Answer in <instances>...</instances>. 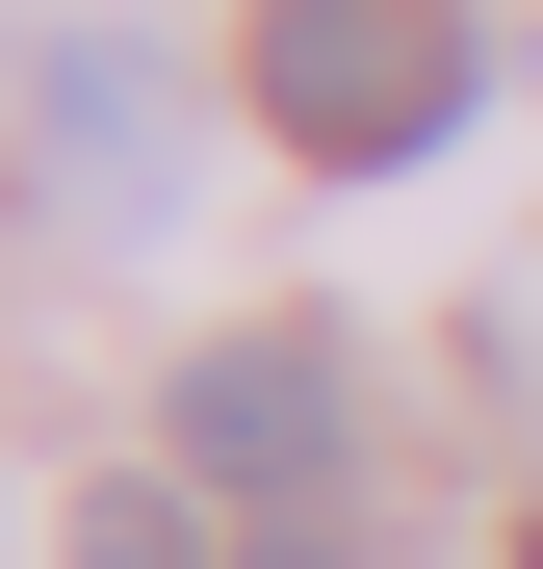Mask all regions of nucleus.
Returning a JSON list of instances; mask_svg holds the SVG:
<instances>
[{
	"mask_svg": "<svg viewBox=\"0 0 543 569\" xmlns=\"http://www.w3.org/2000/svg\"><path fill=\"white\" fill-rule=\"evenodd\" d=\"M78 569H208V492H181V466H104V492H78Z\"/></svg>",
	"mask_w": 543,
	"mask_h": 569,
	"instance_id": "obj_3",
	"label": "nucleus"
},
{
	"mask_svg": "<svg viewBox=\"0 0 543 569\" xmlns=\"http://www.w3.org/2000/svg\"><path fill=\"white\" fill-rule=\"evenodd\" d=\"M233 104L285 130L311 181H414L440 130L492 104V52H466V0H259V27H233Z\"/></svg>",
	"mask_w": 543,
	"mask_h": 569,
	"instance_id": "obj_1",
	"label": "nucleus"
},
{
	"mask_svg": "<svg viewBox=\"0 0 543 569\" xmlns=\"http://www.w3.org/2000/svg\"><path fill=\"white\" fill-rule=\"evenodd\" d=\"M52 156H104V181H155V78H130V52H52Z\"/></svg>",
	"mask_w": 543,
	"mask_h": 569,
	"instance_id": "obj_4",
	"label": "nucleus"
},
{
	"mask_svg": "<svg viewBox=\"0 0 543 569\" xmlns=\"http://www.w3.org/2000/svg\"><path fill=\"white\" fill-rule=\"evenodd\" d=\"M311 569H336V543H311Z\"/></svg>",
	"mask_w": 543,
	"mask_h": 569,
	"instance_id": "obj_5",
	"label": "nucleus"
},
{
	"mask_svg": "<svg viewBox=\"0 0 543 569\" xmlns=\"http://www.w3.org/2000/svg\"><path fill=\"white\" fill-rule=\"evenodd\" d=\"M155 466H181L208 518H311L336 466H362V362H336L311 311H233V337L155 389Z\"/></svg>",
	"mask_w": 543,
	"mask_h": 569,
	"instance_id": "obj_2",
	"label": "nucleus"
}]
</instances>
